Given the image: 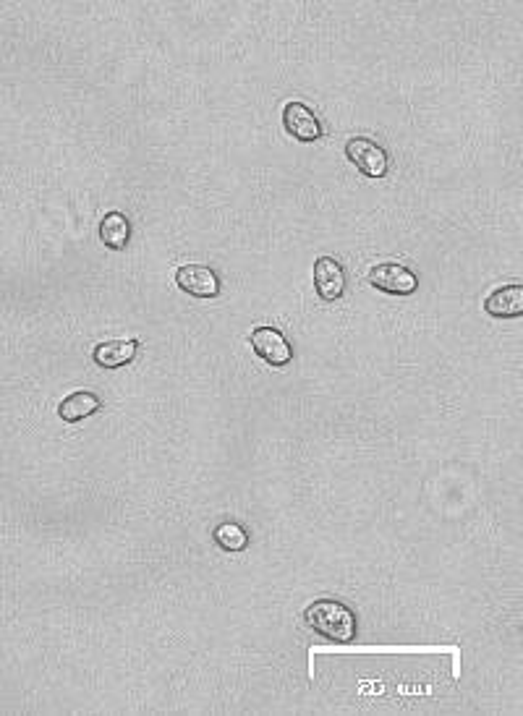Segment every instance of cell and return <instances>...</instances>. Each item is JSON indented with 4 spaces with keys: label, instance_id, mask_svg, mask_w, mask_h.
Instances as JSON below:
<instances>
[{
    "label": "cell",
    "instance_id": "6da1fadb",
    "mask_svg": "<svg viewBox=\"0 0 523 716\" xmlns=\"http://www.w3.org/2000/svg\"><path fill=\"white\" fill-rule=\"evenodd\" d=\"M306 628L322 635L325 641L351 643L356 638V612L338 599H317L304 609Z\"/></svg>",
    "mask_w": 523,
    "mask_h": 716
},
{
    "label": "cell",
    "instance_id": "9c48e42d",
    "mask_svg": "<svg viewBox=\"0 0 523 716\" xmlns=\"http://www.w3.org/2000/svg\"><path fill=\"white\" fill-rule=\"evenodd\" d=\"M136 351H139V343H136V338L105 340V343L95 345L92 358H95V364L102 366V369H121V366H126L134 361Z\"/></svg>",
    "mask_w": 523,
    "mask_h": 716
},
{
    "label": "cell",
    "instance_id": "277c9868",
    "mask_svg": "<svg viewBox=\"0 0 523 716\" xmlns=\"http://www.w3.org/2000/svg\"><path fill=\"white\" fill-rule=\"evenodd\" d=\"M283 129L293 136V139H299L304 144H312V142H320L322 136H325V129H322L320 118L314 115V110L304 102L293 100L283 105Z\"/></svg>",
    "mask_w": 523,
    "mask_h": 716
},
{
    "label": "cell",
    "instance_id": "8992f818",
    "mask_svg": "<svg viewBox=\"0 0 523 716\" xmlns=\"http://www.w3.org/2000/svg\"><path fill=\"white\" fill-rule=\"evenodd\" d=\"M176 283L194 298L220 296V275L207 264H184L176 270Z\"/></svg>",
    "mask_w": 523,
    "mask_h": 716
},
{
    "label": "cell",
    "instance_id": "7a4b0ae2",
    "mask_svg": "<svg viewBox=\"0 0 523 716\" xmlns=\"http://www.w3.org/2000/svg\"><path fill=\"white\" fill-rule=\"evenodd\" d=\"M346 157L351 160L359 173L367 178H385L390 170L388 149L369 139V136H354L346 142Z\"/></svg>",
    "mask_w": 523,
    "mask_h": 716
},
{
    "label": "cell",
    "instance_id": "52a82bcc",
    "mask_svg": "<svg viewBox=\"0 0 523 716\" xmlns=\"http://www.w3.org/2000/svg\"><path fill=\"white\" fill-rule=\"evenodd\" d=\"M346 270L343 264L333 257H317L314 262V291L325 304H333L346 293Z\"/></svg>",
    "mask_w": 523,
    "mask_h": 716
},
{
    "label": "cell",
    "instance_id": "30bf717a",
    "mask_svg": "<svg viewBox=\"0 0 523 716\" xmlns=\"http://www.w3.org/2000/svg\"><path fill=\"white\" fill-rule=\"evenodd\" d=\"M100 406H102L100 395H95V392L89 390H79L74 392V395H68V398L61 400L58 416H61V421H66V424H76V421L89 419L92 413L100 411Z\"/></svg>",
    "mask_w": 523,
    "mask_h": 716
},
{
    "label": "cell",
    "instance_id": "ba28073f",
    "mask_svg": "<svg viewBox=\"0 0 523 716\" xmlns=\"http://www.w3.org/2000/svg\"><path fill=\"white\" fill-rule=\"evenodd\" d=\"M484 311L495 319H518L523 314V285H503L484 298Z\"/></svg>",
    "mask_w": 523,
    "mask_h": 716
},
{
    "label": "cell",
    "instance_id": "8fae6325",
    "mask_svg": "<svg viewBox=\"0 0 523 716\" xmlns=\"http://www.w3.org/2000/svg\"><path fill=\"white\" fill-rule=\"evenodd\" d=\"M100 241L110 251H123L131 241V223L123 212H108L100 223Z\"/></svg>",
    "mask_w": 523,
    "mask_h": 716
},
{
    "label": "cell",
    "instance_id": "3957f363",
    "mask_svg": "<svg viewBox=\"0 0 523 716\" xmlns=\"http://www.w3.org/2000/svg\"><path fill=\"white\" fill-rule=\"evenodd\" d=\"M367 277L377 291L388 293V296H411V293L419 291V277H416V272L398 262L374 264Z\"/></svg>",
    "mask_w": 523,
    "mask_h": 716
},
{
    "label": "cell",
    "instance_id": "5b68a950",
    "mask_svg": "<svg viewBox=\"0 0 523 716\" xmlns=\"http://www.w3.org/2000/svg\"><path fill=\"white\" fill-rule=\"evenodd\" d=\"M252 340V348L265 364L275 366V369H283L293 361V348L288 343V338L275 327H257V330L249 335Z\"/></svg>",
    "mask_w": 523,
    "mask_h": 716
},
{
    "label": "cell",
    "instance_id": "7c38bea8",
    "mask_svg": "<svg viewBox=\"0 0 523 716\" xmlns=\"http://www.w3.org/2000/svg\"><path fill=\"white\" fill-rule=\"evenodd\" d=\"M212 539H215V544H218L220 549H225V552H244V549L249 547V534H246V528L241 526V523H233V521L215 526Z\"/></svg>",
    "mask_w": 523,
    "mask_h": 716
}]
</instances>
